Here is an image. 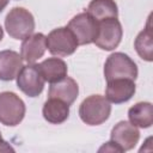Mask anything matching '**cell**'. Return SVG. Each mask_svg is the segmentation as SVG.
<instances>
[{"label":"cell","instance_id":"6da1fadb","mask_svg":"<svg viewBox=\"0 0 153 153\" xmlns=\"http://www.w3.org/2000/svg\"><path fill=\"white\" fill-rule=\"evenodd\" d=\"M111 112L110 102L100 94H92L82 100L79 108L81 121L88 126H99L105 122Z\"/></svg>","mask_w":153,"mask_h":153},{"label":"cell","instance_id":"7a4b0ae2","mask_svg":"<svg viewBox=\"0 0 153 153\" xmlns=\"http://www.w3.org/2000/svg\"><path fill=\"white\" fill-rule=\"evenodd\" d=\"M5 27L12 38L24 39L35 30L33 16L24 7H14L6 16Z\"/></svg>","mask_w":153,"mask_h":153},{"label":"cell","instance_id":"3957f363","mask_svg":"<svg viewBox=\"0 0 153 153\" xmlns=\"http://www.w3.org/2000/svg\"><path fill=\"white\" fill-rule=\"evenodd\" d=\"M104 76L106 81L122 78L135 80L137 76L136 63L123 53H114L105 61Z\"/></svg>","mask_w":153,"mask_h":153},{"label":"cell","instance_id":"277c9868","mask_svg":"<svg viewBox=\"0 0 153 153\" xmlns=\"http://www.w3.org/2000/svg\"><path fill=\"white\" fill-rule=\"evenodd\" d=\"M25 115L24 102L13 92L0 93V122L5 126H17Z\"/></svg>","mask_w":153,"mask_h":153},{"label":"cell","instance_id":"5b68a950","mask_svg":"<svg viewBox=\"0 0 153 153\" xmlns=\"http://www.w3.org/2000/svg\"><path fill=\"white\" fill-rule=\"evenodd\" d=\"M79 43L68 27H57L47 36V48L53 55L68 56L72 55Z\"/></svg>","mask_w":153,"mask_h":153},{"label":"cell","instance_id":"8992f818","mask_svg":"<svg viewBox=\"0 0 153 153\" xmlns=\"http://www.w3.org/2000/svg\"><path fill=\"white\" fill-rule=\"evenodd\" d=\"M123 30L117 18H108L98 22V31L93 43L103 50H112L117 48L122 39Z\"/></svg>","mask_w":153,"mask_h":153},{"label":"cell","instance_id":"52a82bcc","mask_svg":"<svg viewBox=\"0 0 153 153\" xmlns=\"http://www.w3.org/2000/svg\"><path fill=\"white\" fill-rule=\"evenodd\" d=\"M67 27L73 32L78 43L84 45L94 42L98 31V22L87 12H82L73 17Z\"/></svg>","mask_w":153,"mask_h":153},{"label":"cell","instance_id":"ba28073f","mask_svg":"<svg viewBox=\"0 0 153 153\" xmlns=\"http://www.w3.org/2000/svg\"><path fill=\"white\" fill-rule=\"evenodd\" d=\"M44 78L41 74L38 65L29 63L23 66L19 74L17 75V85L22 92L29 97H37L41 94L44 87Z\"/></svg>","mask_w":153,"mask_h":153},{"label":"cell","instance_id":"9c48e42d","mask_svg":"<svg viewBox=\"0 0 153 153\" xmlns=\"http://www.w3.org/2000/svg\"><path fill=\"white\" fill-rule=\"evenodd\" d=\"M139 137L140 133L137 128L127 121L118 122L111 130V141L117 145L122 152L134 148Z\"/></svg>","mask_w":153,"mask_h":153},{"label":"cell","instance_id":"30bf717a","mask_svg":"<svg viewBox=\"0 0 153 153\" xmlns=\"http://www.w3.org/2000/svg\"><path fill=\"white\" fill-rule=\"evenodd\" d=\"M106 99L111 103L120 104L129 100L135 93V82L131 79H114L108 81Z\"/></svg>","mask_w":153,"mask_h":153},{"label":"cell","instance_id":"8fae6325","mask_svg":"<svg viewBox=\"0 0 153 153\" xmlns=\"http://www.w3.org/2000/svg\"><path fill=\"white\" fill-rule=\"evenodd\" d=\"M47 49V37L43 33L30 35L24 38L20 47V56L27 63H33L43 56Z\"/></svg>","mask_w":153,"mask_h":153},{"label":"cell","instance_id":"7c38bea8","mask_svg":"<svg viewBox=\"0 0 153 153\" xmlns=\"http://www.w3.org/2000/svg\"><path fill=\"white\" fill-rule=\"evenodd\" d=\"M78 93H79V87H78L76 81L72 78L65 76L63 79H61L56 82H53L50 85L48 97L57 98V99L65 102L66 104L71 105L76 99Z\"/></svg>","mask_w":153,"mask_h":153},{"label":"cell","instance_id":"4fadbf2b","mask_svg":"<svg viewBox=\"0 0 153 153\" xmlns=\"http://www.w3.org/2000/svg\"><path fill=\"white\" fill-rule=\"evenodd\" d=\"M23 68V57L14 50L0 51V79L10 81L17 78Z\"/></svg>","mask_w":153,"mask_h":153},{"label":"cell","instance_id":"5bb4252c","mask_svg":"<svg viewBox=\"0 0 153 153\" xmlns=\"http://www.w3.org/2000/svg\"><path fill=\"white\" fill-rule=\"evenodd\" d=\"M42 76L45 81L53 84L67 76V65L59 57H49L38 65Z\"/></svg>","mask_w":153,"mask_h":153},{"label":"cell","instance_id":"9a60e30c","mask_svg":"<svg viewBox=\"0 0 153 153\" xmlns=\"http://www.w3.org/2000/svg\"><path fill=\"white\" fill-rule=\"evenodd\" d=\"M69 116V105L57 98H48L43 105V117L53 123L60 124Z\"/></svg>","mask_w":153,"mask_h":153},{"label":"cell","instance_id":"2e32d148","mask_svg":"<svg viewBox=\"0 0 153 153\" xmlns=\"http://www.w3.org/2000/svg\"><path fill=\"white\" fill-rule=\"evenodd\" d=\"M131 124L140 128H148L153 123V106L149 102H140L128 111Z\"/></svg>","mask_w":153,"mask_h":153},{"label":"cell","instance_id":"e0dca14e","mask_svg":"<svg viewBox=\"0 0 153 153\" xmlns=\"http://www.w3.org/2000/svg\"><path fill=\"white\" fill-rule=\"evenodd\" d=\"M87 13L99 22L108 18H117L118 10L114 0H92L88 4Z\"/></svg>","mask_w":153,"mask_h":153},{"label":"cell","instance_id":"ac0fdd59","mask_svg":"<svg viewBox=\"0 0 153 153\" xmlns=\"http://www.w3.org/2000/svg\"><path fill=\"white\" fill-rule=\"evenodd\" d=\"M135 49L141 59L146 61L153 60V44H152V27H151V17L147 22V27L142 30L135 39Z\"/></svg>","mask_w":153,"mask_h":153},{"label":"cell","instance_id":"d6986e66","mask_svg":"<svg viewBox=\"0 0 153 153\" xmlns=\"http://www.w3.org/2000/svg\"><path fill=\"white\" fill-rule=\"evenodd\" d=\"M7 151H13V148L5 140H2V136L0 133V152H7Z\"/></svg>","mask_w":153,"mask_h":153},{"label":"cell","instance_id":"ffe728a7","mask_svg":"<svg viewBox=\"0 0 153 153\" xmlns=\"http://www.w3.org/2000/svg\"><path fill=\"white\" fill-rule=\"evenodd\" d=\"M7 4H8V0H0V13H1L2 10L7 6Z\"/></svg>","mask_w":153,"mask_h":153},{"label":"cell","instance_id":"44dd1931","mask_svg":"<svg viewBox=\"0 0 153 153\" xmlns=\"http://www.w3.org/2000/svg\"><path fill=\"white\" fill-rule=\"evenodd\" d=\"M2 37H4V31H2V27L0 26V41L2 39Z\"/></svg>","mask_w":153,"mask_h":153}]
</instances>
